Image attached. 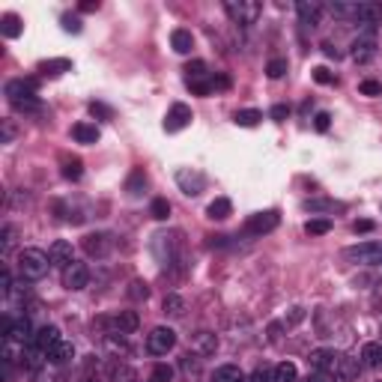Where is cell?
<instances>
[{
  "instance_id": "obj_1",
  "label": "cell",
  "mask_w": 382,
  "mask_h": 382,
  "mask_svg": "<svg viewBox=\"0 0 382 382\" xmlns=\"http://www.w3.org/2000/svg\"><path fill=\"white\" fill-rule=\"evenodd\" d=\"M6 99L21 114H39L42 111V102H39V96H36V81L33 78H27V81H24V78L9 81L6 84Z\"/></svg>"
},
{
  "instance_id": "obj_2",
  "label": "cell",
  "mask_w": 382,
  "mask_h": 382,
  "mask_svg": "<svg viewBox=\"0 0 382 382\" xmlns=\"http://www.w3.org/2000/svg\"><path fill=\"white\" fill-rule=\"evenodd\" d=\"M48 269H51V257H48L42 248H21L18 272H21L24 281H39L48 275Z\"/></svg>"
},
{
  "instance_id": "obj_3",
  "label": "cell",
  "mask_w": 382,
  "mask_h": 382,
  "mask_svg": "<svg viewBox=\"0 0 382 382\" xmlns=\"http://www.w3.org/2000/svg\"><path fill=\"white\" fill-rule=\"evenodd\" d=\"M343 260L355 263V266H379L382 263V242H358L343 248Z\"/></svg>"
},
{
  "instance_id": "obj_4",
  "label": "cell",
  "mask_w": 382,
  "mask_h": 382,
  "mask_svg": "<svg viewBox=\"0 0 382 382\" xmlns=\"http://www.w3.org/2000/svg\"><path fill=\"white\" fill-rule=\"evenodd\" d=\"M224 12L230 15L233 24L248 27V24H254L263 15V6L257 4V0H224Z\"/></svg>"
},
{
  "instance_id": "obj_5",
  "label": "cell",
  "mask_w": 382,
  "mask_h": 382,
  "mask_svg": "<svg viewBox=\"0 0 382 382\" xmlns=\"http://www.w3.org/2000/svg\"><path fill=\"white\" fill-rule=\"evenodd\" d=\"M278 224H281V215H278V212H275V209H263V212L248 215L245 233H248V236H266V233H272Z\"/></svg>"
},
{
  "instance_id": "obj_6",
  "label": "cell",
  "mask_w": 382,
  "mask_h": 382,
  "mask_svg": "<svg viewBox=\"0 0 382 382\" xmlns=\"http://www.w3.org/2000/svg\"><path fill=\"white\" fill-rule=\"evenodd\" d=\"M176 346V331L171 326H155L147 334V353L152 355H167Z\"/></svg>"
},
{
  "instance_id": "obj_7",
  "label": "cell",
  "mask_w": 382,
  "mask_h": 382,
  "mask_svg": "<svg viewBox=\"0 0 382 382\" xmlns=\"http://www.w3.org/2000/svg\"><path fill=\"white\" fill-rule=\"evenodd\" d=\"M176 185L183 195L188 197H197L203 188H206V176H203L200 171H195V167H179L176 171Z\"/></svg>"
},
{
  "instance_id": "obj_8",
  "label": "cell",
  "mask_w": 382,
  "mask_h": 382,
  "mask_svg": "<svg viewBox=\"0 0 382 382\" xmlns=\"http://www.w3.org/2000/svg\"><path fill=\"white\" fill-rule=\"evenodd\" d=\"M84 254L87 257H96V260H102V257H107L111 254V248H114V239H111V233H87L84 236Z\"/></svg>"
},
{
  "instance_id": "obj_9",
  "label": "cell",
  "mask_w": 382,
  "mask_h": 382,
  "mask_svg": "<svg viewBox=\"0 0 382 382\" xmlns=\"http://www.w3.org/2000/svg\"><path fill=\"white\" fill-rule=\"evenodd\" d=\"M310 367L317 370V374H334L338 376V364H341V353L338 350H314L308 355Z\"/></svg>"
},
{
  "instance_id": "obj_10",
  "label": "cell",
  "mask_w": 382,
  "mask_h": 382,
  "mask_svg": "<svg viewBox=\"0 0 382 382\" xmlns=\"http://www.w3.org/2000/svg\"><path fill=\"white\" fill-rule=\"evenodd\" d=\"M90 284V269H87V263H81V260H75V263H69V266L63 269V286L66 290H84V286Z\"/></svg>"
},
{
  "instance_id": "obj_11",
  "label": "cell",
  "mask_w": 382,
  "mask_h": 382,
  "mask_svg": "<svg viewBox=\"0 0 382 382\" xmlns=\"http://www.w3.org/2000/svg\"><path fill=\"white\" fill-rule=\"evenodd\" d=\"M191 119H195L191 107L185 102H173L171 111H167V117H164V131H183L185 126H191Z\"/></svg>"
},
{
  "instance_id": "obj_12",
  "label": "cell",
  "mask_w": 382,
  "mask_h": 382,
  "mask_svg": "<svg viewBox=\"0 0 382 382\" xmlns=\"http://www.w3.org/2000/svg\"><path fill=\"white\" fill-rule=\"evenodd\" d=\"M296 12H298V24H302V30H314L317 24H320L322 6L317 4V0H298Z\"/></svg>"
},
{
  "instance_id": "obj_13",
  "label": "cell",
  "mask_w": 382,
  "mask_h": 382,
  "mask_svg": "<svg viewBox=\"0 0 382 382\" xmlns=\"http://www.w3.org/2000/svg\"><path fill=\"white\" fill-rule=\"evenodd\" d=\"M374 57H376V36H374V30H367L353 42V60L355 63H367V60H374Z\"/></svg>"
},
{
  "instance_id": "obj_14",
  "label": "cell",
  "mask_w": 382,
  "mask_h": 382,
  "mask_svg": "<svg viewBox=\"0 0 382 382\" xmlns=\"http://www.w3.org/2000/svg\"><path fill=\"white\" fill-rule=\"evenodd\" d=\"M355 21L364 24L367 30H374L376 24H382V4H376V0H362L358 12H355Z\"/></svg>"
},
{
  "instance_id": "obj_15",
  "label": "cell",
  "mask_w": 382,
  "mask_h": 382,
  "mask_svg": "<svg viewBox=\"0 0 382 382\" xmlns=\"http://www.w3.org/2000/svg\"><path fill=\"white\" fill-rule=\"evenodd\" d=\"M48 257H51L54 269H66L69 263H75V251H72L66 239H57V242H51V248H48Z\"/></svg>"
},
{
  "instance_id": "obj_16",
  "label": "cell",
  "mask_w": 382,
  "mask_h": 382,
  "mask_svg": "<svg viewBox=\"0 0 382 382\" xmlns=\"http://www.w3.org/2000/svg\"><path fill=\"white\" fill-rule=\"evenodd\" d=\"M138 326H140V317L135 314V310H119V314L111 320L114 334H131V331H138Z\"/></svg>"
},
{
  "instance_id": "obj_17",
  "label": "cell",
  "mask_w": 382,
  "mask_h": 382,
  "mask_svg": "<svg viewBox=\"0 0 382 382\" xmlns=\"http://www.w3.org/2000/svg\"><path fill=\"white\" fill-rule=\"evenodd\" d=\"M39 72H42L45 78H60V75H66V72H72V60H66V57L42 60V63H39Z\"/></svg>"
},
{
  "instance_id": "obj_18",
  "label": "cell",
  "mask_w": 382,
  "mask_h": 382,
  "mask_svg": "<svg viewBox=\"0 0 382 382\" xmlns=\"http://www.w3.org/2000/svg\"><path fill=\"white\" fill-rule=\"evenodd\" d=\"M45 358H48L51 364H66V362H72V358H75V346H72L69 341L60 338V341L51 346V350H48Z\"/></svg>"
},
{
  "instance_id": "obj_19",
  "label": "cell",
  "mask_w": 382,
  "mask_h": 382,
  "mask_svg": "<svg viewBox=\"0 0 382 382\" xmlns=\"http://www.w3.org/2000/svg\"><path fill=\"white\" fill-rule=\"evenodd\" d=\"M60 341V329L57 326H42L39 331H36V338H33V346L39 353H45L48 355V350H51V346Z\"/></svg>"
},
{
  "instance_id": "obj_20",
  "label": "cell",
  "mask_w": 382,
  "mask_h": 382,
  "mask_svg": "<svg viewBox=\"0 0 382 382\" xmlns=\"http://www.w3.org/2000/svg\"><path fill=\"white\" fill-rule=\"evenodd\" d=\"M171 48H173L176 54H191V48H195V36H191V30L176 27L171 33Z\"/></svg>"
},
{
  "instance_id": "obj_21",
  "label": "cell",
  "mask_w": 382,
  "mask_h": 382,
  "mask_svg": "<svg viewBox=\"0 0 382 382\" xmlns=\"http://www.w3.org/2000/svg\"><path fill=\"white\" fill-rule=\"evenodd\" d=\"M72 138H75L78 143H96L99 140V126L87 123V119H84V123H75L72 126Z\"/></svg>"
},
{
  "instance_id": "obj_22",
  "label": "cell",
  "mask_w": 382,
  "mask_h": 382,
  "mask_svg": "<svg viewBox=\"0 0 382 382\" xmlns=\"http://www.w3.org/2000/svg\"><path fill=\"white\" fill-rule=\"evenodd\" d=\"M0 33H4L6 39H18V36L24 33V24H21V18L15 15V12H6V15H0Z\"/></svg>"
},
{
  "instance_id": "obj_23",
  "label": "cell",
  "mask_w": 382,
  "mask_h": 382,
  "mask_svg": "<svg viewBox=\"0 0 382 382\" xmlns=\"http://www.w3.org/2000/svg\"><path fill=\"white\" fill-rule=\"evenodd\" d=\"M206 215L212 221H224V218H230L233 215V203L227 200V197H215L209 206H206Z\"/></svg>"
},
{
  "instance_id": "obj_24",
  "label": "cell",
  "mask_w": 382,
  "mask_h": 382,
  "mask_svg": "<svg viewBox=\"0 0 382 382\" xmlns=\"http://www.w3.org/2000/svg\"><path fill=\"white\" fill-rule=\"evenodd\" d=\"M218 350V338H215L212 331H197L195 334V353L197 355H212Z\"/></svg>"
},
{
  "instance_id": "obj_25",
  "label": "cell",
  "mask_w": 382,
  "mask_h": 382,
  "mask_svg": "<svg viewBox=\"0 0 382 382\" xmlns=\"http://www.w3.org/2000/svg\"><path fill=\"white\" fill-rule=\"evenodd\" d=\"M305 209H308V212H314V215H320V212H343L346 206H343V203H338V200L314 197V200H305Z\"/></svg>"
},
{
  "instance_id": "obj_26",
  "label": "cell",
  "mask_w": 382,
  "mask_h": 382,
  "mask_svg": "<svg viewBox=\"0 0 382 382\" xmlns=\"http://www.w3.org/2000/svg\"><path fill=\"white\" fill-rule=\"evenodd\" d=\"M364 364L358 362V358H350V355H341V364H338V379H343V382H350V379H355L358 376V370H362Z\"/></svg>"
},
{
  "instance_id": "obj_27",
  "label": "cell",
  "mask_w": 382,
  "mask_h": 382,
  "mask_svg": "<svg viewBox=\"0 0 382 382\" xmlns=\"http://www.w3.org/2000/svg\"><path fill=\"white\" fill-rule=\"evenodd\" d=\"M212 382H245V374L236 364H221V367H215Z\"/></svg>"
},
{
  "instance_id": "obj_28",
  "label": "cell",
  "mask_w": 382,
  "mask_h": 382,
  "mask_svg": "<svg viewBox=\"0 0 382 382\" xmlns=\"http://www.w3.org/2000/svg\"><path fill=\"white\" fill-rule=\"evenodd\" d=\"M362 364L364 367H382V343H364L362 346Z\"/></svg>"
},
{
  "instance_id": "obj_29",
  "label": "cell",
  "mask_w": 382,
  "mask_h": 382,
  "mask_svg": "<svg viewBox=\"0 0 382 382\" xmlns=\"http://www.w3.org/2000/svg\"><path fill=\"white\" fill-rule=\"evenodd\" d=\"M81 173H84V162L78 155H63V176L72 179V183H78Z\"/></svg>"
},
{
  "instance_id": "obj_30",
  "label": "cell",
  "mask_w": 382,
  "mask_h": 382,
  "mask_svg": "<svg viewBox=\"0 0 382 382\" xmlns=\"http://www.w3.org/2000/svg\"><path fill=\"white\" fill-rule=\"evenodd\" d=\"M206 78H209V72H206V63H203V60H191V63L185 66V81L188 84H200Z\"/></svg>"
},
{
  "instance_id": "obj_31",
  "label": "cell",
  "mask_w": 382,
  "mask_h": 382,
  "mask_svg": "<svg viewBox=\"0 0 382 382\" xmlns=\"http://www.w3.org/2000/svg\"><path fill=\"white\" fill-rule=\"evenodd\" d=\"M263 119V114L257 111V107H245V111H236V117H233V123L236 126H242V129H254L257 123Z\"/></svg>"
},
{
  "instance_id": "obj_32",
  "label": "cell",
  "mask_w": 382,
  "mask_h": 382,
  "mask_svg": "<svg viewBox=\"0 0 382 382\" xmlns=\"http://www.w3.org/2000/svg\"><path fill=\"white\" fill-rule=\"evenodd\" d=\"M162 308H164L167 317H183V314H185V298L176 296V293H171V296H164Z\"/></svg>"
},
{
  "instance_id": "obj_33",
  "label": "cell",
  "mask_w": 382,
  "mask_h": 382,
  "mask_svg": "<svg viewBox=\"0 0 382 382\" xmlns=\"http://www.w3.org/2000/svg\"><path fill=\"white\" fill-rule=\"evenodd\" d=\"M111 382H140V379H138V370H135V367L114 364V367H111Z\"/></svg>"
},
{
  "instance_id": "obj_34",
  "label": "cell",
  "mask_w": 382,
  "mask_h": 382,
  "mask_svg": "<svg viewBox=\"0 0 382 382\" xmlns=\"http://www.w3.org/2000/svg\"><path fill=\"white\" fill-rule=\"evenodd\" d=\"M331 9V15H338V18H353L355 21V12H358V4L353 0V4H346V0H334V4H329Z\"/></svg>"
},
{
  "instance_id": "obj_35",
  "label": "cell",
  "mask_w": 382,
  "mask_h": 382,
  "mask_svg": "<svg viewBox=\"0 0 382 382\" xmlns=\"http://www.w3.org/2000/svg\"><path fill=\"white\" fill-rule=\"evenodd\" d=\"M331 230V218H310L305 224V233L308 236H326Z\"/></svg>"
},
{
  "instance_id": "obj_36",
  "label": "cell",
  "mask_w": 382,
  "mask_h": 382,
  "mask_svg": "<svg viewBox=\"0 0 382 382\" xmlns=\"http://www.w3.org/2000/svg\"><path fill=\"white\" fill-rule=\"evenodd\" d=\"M296 376H298V370L293 362H281L275 367V382H296Z\"/></svg>"
},
{
  "instance_id": "obj_37",
  "label": "cell",
  "mask_w": 382,
  "mask_h": 382,
  "mask_svg": "<svg viewBox=\"0 0 382 382\" xmlns=\"http://www.w3.org/2000/svg\"><path fill=\"white\" fill-rule=\"evenodd\" d=\"M286 69H290V66H286V60L284 57H275V60H269V63H266V75L272 81H278V78L286 75Z\"/></svg>"
},
{
  "instance_id": "obj_38",
  "label": "cell",
  "mask_w": 382,
  "mask_h": 382,
  "mask_svg": "<svg viewBox=\"0 0 382 382\" xmlns=\"http://www.w3.org/2000/svg\"><path fill=\"white\" fill-rule=\"evenodd\" d=\"M150 212H152L155 221H164L167 215H171V203H167L164 197H155V200L150 203Z\"/></svg>"
},
{
  "instance_id": "obj_39",
  "label": "cell",
  "mask_w": 382,
  "mask_h": 382,
  "mask_svg": "<svg viewBox=\"0 0 382 382\" xmlns=\"http://www.w3.org/2000/svg\"><path fill=\"white\" fill-rule=\"evenodd\" d=\"M173 379V367L171 364H155L152 374H150V382H171Z\"/></svg>"
},
{
  "instance_id": "obj_40",
  "label": "cell",
  "mask_w": 382,
  "mask_h": 382,
  "mask_svg": "<svg viewBox=\"0 0 382 382\" xmlns=\"http://www.w3.org/2000/svg\"><path fill=\"white\" fill-rule=\"evenodd\" d=\"M143 185H147V176H143L140 171H135V173H131L129 176V195H140V191H143Z\"/></svg>"
},
{
  "instance_id": "obj_41",
  "label": "cell",
  "mask_w": 382,
  "mask_h": 382,
  "mask_svg": "<svg viewBox=\"0 0 382 382\" xmlns=\"http://www.w3.org/2000/svg\"><path fill=\"white\" fill-rule=\"evenodd\" d=\"M129 296H131V298H138V302H140V298H143V302H147L150 286L143 284V281H131V284H129Z\"/></svg>"
},
{
  "instance_id": "obj_42",
  "label": "cell",
  "mask_w": 382,
  "mask_h": 382,
  "mask_svg": "<svg viewBox=\"0 0 382 382\" xmlns=\"http://www.w3.org/2000/svg\"><path fill=\"white\" fill-rule=\"evenodd\" d=\"M358 93H362V96H382V84L374 81V78H367V81L358 84Z\"/></svg>"
},
{
  "instance_id": "obj_43",
  "label": "cell",
  "mask_w": 382,
  "mask_h": 382,
  "mask_svg": "<svg viewBox=\"0 0 382 382\" xmlns=\"http://www.w3.org/2000/svg\"><path fill=\"white\" fill-rule=\"evenodd\" d=\"M245 382H275V370H269V367H257L251 376H245Z\"/></svg>"
},
{
  "instance_id": "obj_44",
  "label": "cell",
  "mask_w": 382,
  "mask_h": 382,
  "mask_svg": "<svg viewBox=\"0 0 382 382\" xmlns=\"http://www.w3.org/2000/svg\"><path fill=\"white\" fill-rule=\"evenodd\" d=\"M63 30L66 33H81V18L78 15H63Z\"/></svg>"
},
{
  "instance_id": "obj_45",
  "label": "cell",
  "mask_w": 382,
  "mask_h": 382,
  "mask_svg": "<svg viewBox=\"0 0 382 382\" xmlns=\"http://www.w3.org/2000/svg\"><path fill=\"white\" fill-rule=\"evenodd\" d=\"M314 81H317V84H334V75H331L326 66H317V69H314Z\"/></svg>"
},
{
  "instance_id": "obj_46",
  "label": "cell",
  "mask_w": 382,
  "mask_h": 382,
  "mask_svg": "<svg viewBox=\"0 0 382 382\" xmlns=\"http://www.w3.org/2000/svg\"><path fill=\"white\" fill-rule=\"evenodd\" d=\"M329 126H331V117H329L326 111H320V114L314 117V129H317V131H329Z\"/></svg>"
},
{
  "instance_id": "obj_47",
  "label": "cell",
  "mask_w": 382,
  "mask_h": 382,
  "mask_svg": "<svg viewBox=\"0 0 382 382\" xmlns=\"http://www.w3.org/2000/svg\"><path fill=\"white\" fill-rule=\"evenodd\" d=\"M90 114H93V117H105V119H111V107H105L102 102H93V105H90Z\"/></svg>"
},
{
  "instance_id": "obj_48",
  "label": "cell",
  "mask_w": 382,
  "mask_h": 382,
  "mask_svg": "<svg viewBox=\"0 0 382 382\" xmlns=\"http://www.w3.org/2000/svg\"><path fill=\"white\" fill-rule=\"evenodd\" d=\"M209 84H212V90H227V87H230V78H227V75H212Z\"/></svg>"
},
{
  "instance_id": "obj_49",
  "label": "cell",
  "mask_w": 382,
  "mask_h": 382,
  "mask_svg": "<svg viewBox=\"0 0 382 382\" xmlns=\"http://www.w3.org/2000/svg\"><path fill=\"white\" fill-rule=\"evenodd\" d=\"M334 379H338L334 374H317V370H314V374L308 376V382H334Z\"/></svg>"
},
{
  "instance_id": "obj_50",
  "label": "cell",
  "mask_w": 382,
  "mask_h": 382,
  "mask_svg": "<svg viewBox=\"0 0 382 382\" xmlns=\"http://www.w3.org/2000/svg\"><path fill=\"white\" fill-rule=\"evenodd\" d=\"M286 114H290V107H286V105H275V107H272V119H278V123H281Z\"/></svg>"
},
{
  "instance_id": "obj_51",
  "label": "cell",
  "mask_w": 382,
  "mask_h": 382,
  "mask_svg": "<svg viewBox=\"0 0 382 382\" xmlns=\"http://www.w3.org/2000/svg\"><path fill=\"white\" fill-rule=\"evenodd\" d=\"M353 230H355V233H370V230H374V221H355Z\"/></svg>"
},
{
  "instance_id": "obj_52",
  "label": "cell",
  "mask_w": 382,
  "mask_h": 382,
  "mask_svg": "<svg viewBox=\"0 0 382 382\" xmlns=\"http://www.w3.org/2000/svg\"><path fill=\"white\" fill-rule=\"evenodd\" d=\"M9 248H12V227L6 224L4 227V251H9Z\"/></svg>"
},
{
  "instance_id": "obj_53",
  "label": "cell",
  "mask_w": 382,
  "mask_h": 382,
  "mask_svg": "<svg viewBox=\"0 0 382 382\" xmlns=\"http://www.w3.org/2000/svg\"><path fill=\"white\" fill-rule=\"evenodd\" d=\"M99 9V0H84L81 4V12H96Z\"/></svg>"
},
{
  "instance_id": "obj_54",
  "label": "cell",
  "mask_w": 382,
  "mask_h": 382,
  "mask_svg": "<svg viewBox=\"0 0 382 382\" xmlns=\"http://www.w3.org/2000/svg\"><path fill=\"white\" fill-rule=\"evenodd\" d=\"M9 138H12V126H4V143H9Z\"/></svg>"
},
{
  "instance_id": "obj_55",
  "label": "cell",
  "mask_w": 382,
  "mask_h": 382,
  "mask_svg": "<svg viewBox=\"0 0 382 382\" xmlns=\"http://www.w3.org/2000/svg\"><path fill=\"white\" fill-rule=\"evenodd\" d=\"M84 382H99V379H96V376H90V374H87V376H84Z\"/></svg>"
}]
</instances>
